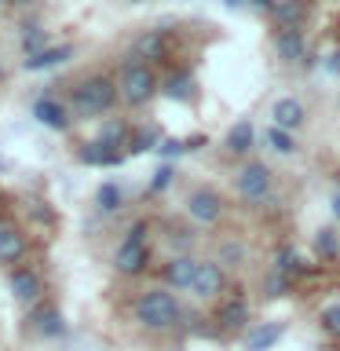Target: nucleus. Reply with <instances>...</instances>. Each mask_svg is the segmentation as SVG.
<instances>
[{
  "label": "nucleus",
  "instance_id": "nucleus-1",
  "mask_svg": "<svg viewBox=\"0 0 340 351\" xmlns=\"http://www.w3.org/2000/svg\"><path fill=\"white\" fill-rule=\"evenodd\" d=\"M183 318V307L180 300L169 293V289H147L139 293L136 300V322L143 329H150V333H169V329L180 326Z\"/></svg>",
  "mask_w": 340,
  "mask_h": 351
},
{
  "label": "nucleus",
  "instance_id": "nucleus-2",
  "mask_svg": "<svg viewBox=\"0 0 340 351\" xmlns=\"http://www.w3.org/2000/svg\"><path fill=\"white\" fill-rule=\"evenodd\" d=\"M114 103H117V81H110V77H103V73L81 81V84H77V92H73V114L77 117L110 114Z\"/></svg>",
  "mask_w": 340,
  "mask_h": 351
},
{
  "label": "nucleus",
  "instance_id": "nucleus-3",
  "mask_svg": "<svg viewBox=\"0 0 340 351\" xmlns=\"http://www.w3.org/2000/svg\"><path fill=\"white\" fill-rule=\"evenodd\" d=\"M158 95V77L147 62H125L117 77V99H125L128 106H147L150 99Z\"/></svg>",
  "mask_w": 340,
  "mask_h": 351
},
{
  "label": "nucleus",
  "instance_id": "nucleus-4",
  "mask_svg": "<svg viewBox=\"0 0 340 351\" xmlns=\"http://www.w3.org/2000/svg\"><path fill=\"white\" fill-rule=\"evenodd\" d=\"M223 289H227V271L219 267L216 260H197L191 293L197 296V300H216V296L223 293Z\"/></svg>",
  "mask_w": 340,
  "mask_h": 351
},
{
  "label": "nucleus",
  "instance_id": "nucleus-5",
  "mask_svg": "<svg viewBox=\"0 0 340 351\" xmlns=\"http://www.w3.org/2000/svg\"><path fill=\"white\" fill-rule=\"evenodd\" d=\"M223 197H219L212 186H197V191L186 197V213H191L202 227H212V223H219L223 219Z\"/></svg>",
  "mask_w": 340,
  "mask_h": 351
},
{
  "label": "nucleus",
  "instance_id": "nucleus-6",
  "mask_svg": "<svg viewBox=\"0 0 340 351\" xmlns=\"http://www.w3.org/2000/svg\"><path fill=\"white\" fill-rule=\"evenodd\" d=\"M234 186L241 197H249V202H263L271 191V169L263 161H249L245 169L234 176Z\"/></svg>",
  "mask_w": 340,
  "mask_h": 351
},
{
  "label": "nucleus",
  "instance_id": "nucleus-7",
  "mask_svg": "<svg viewBox=\"0 0 340 351\" xmlns=\"http://www.w3.org/2000/svg\"><path fill=\"white\" fill-rule=\"evenodd\" d=\"M8 289L22 307H33V304H40V296H44V282L33 267H15L8 278Z\"/></svg>",
  "mask_w": 340,
  "mask_h": 351
},
{
  "label": "nucleus",
  "instance_id": "nucleus-8",
  "mask_svg": "<svg viewBox=\"0 0 340 351\" xmlns=\"http://www.w3.org/2000/svg\"><path fill=\"white\" fill-rule=\"evenodd\" d=\"M147 263H150V245L147 241H128V238H121V245L114 252V267L121 274H128V278H136V274L147 271Z\"/></svg>",
  "mask_w": 340,
  "mask_h": 351
},
{
  "label": "nucleus",
  "instance_id": "nucleus-9",
  "mask_svg": "<svg viewBox=\"0 0 340 351\" xmlns=\"http://www.w3.org/2000/svg\"><path fill=\"white\" fill-rule=\"evenodd\" d=\"M194 271H197V260L191 256V252H175V256H172L169 263H165L161 278H165V285H169V289L183 293V289H191Z\"/></svg>",
  "mask_w": 340,
  "mask_h": 351
},
{
  "label": "nucleus",
  "instance_id": "nucleus-10",
  "mask_svg": "<svg viewBox=\"0 0 340 351\" xmlns=\"http://www.w3.org/2000/svg\"><path fill=\"white\" fill-rule=\"evenodd\" d=\"M29 329L37 337H59L66 333V322H62V311L59 307H51V304H33L29 307Z\"/></svg>",
  "mask_w": 340,
  "mask_h": 351
},
{
  "label": "nucleus",
  "instance_id": "nucleus-11",
  "mask_svg": "<svg viewBox=\"0 0 340 351\" xmlns=\"http://www.w3.org/2000/svg\"><path fill=\"white\" fill-rule=\"evenodd\" d=\"M33 117H37L44 128H55V132L70 128V110H66V103H59V99H51V95H40L37 103H33Z\"/></svg>",
  "mask_w": 340,
  "mask_h": 351
},
{
  "label": "nucleus",
  "instance_id": "nucleus-12",
  "mask_svg": "<svg viewBox=\"0 0 340 351\" xmlns=\"http://www.w3.org/2000/svg\"><path fill=\"white\" fill-rule=\"evenodd\" d=\"M271 15L278 22V29H304V22L311 19V8H307V0H278Z\"/></svg>",
  "mask_w": 340,
  "mask_h": 351
},
{
  "label": "nucleus",
  "instance_id": "nucleus-13",
  "mask_svg": "<svg viewBox=\"0 0 340 351\" xmlns=\"http://www.w3.org/2000/svg\"><path fill=\"white\" fill-rule=\"evenodd\" d=\"M274 51L285 62H304L307 59V37L304 29H278L274 33Z\"/></svg>",
  "mask_w": 340,
  "mask_h": 351
},
{
  "label": "nucleus",
  "instance_id": "nucleus-14",
  "mask_svg": "<svg viewBox=\"0 0 340 351\" xmlns=\"http://www.w3.org/2000/svg\"><path fill=\"white\" fill-rule=\"evenodd\" d=\"M271 117H274V128H285V132H296L304 125V117H307V110L300 99H293V95H285L278 99V103L271 106Z\"/></svg>",
  "mask_w": 340,
  "mask_h": 351
},
{
  "label": "nucleus",
  "instance_id": "nucleus-15",
  "mask_svg": "<svg viewBox=\"0 0 340 351\" xmlns=\"http://www.w3.org/2000/svg\"><path fill=\"white\" fill-rule=\"evenodd\" d=\"M132 59H143V62H158L165 59V33L161 29H147V33H139L136 40H132Z\"/></svg>",
  "mask_w": 340,
  "mask_h": 351
},
{
  "label": "nucleus",
  "instance_id": "nucleus-16",
  "mask_svg": "<svg viewBox=\"0 0 340 351\" xmlns=\"http://www.w3.org/2000/svg\"><path fill=\"white\" fill-rule=\"evenodd\" d=\"M26 256V234L11 223H0V263H19Z\"/></svg>",
  "mask_w": 340,
  "mask_h": 351
},
{
  "label": "nucleus",
  "instance_id": "nucleus-17",
  "mask_svg": "<svg viewBox=\"0 0 340 351\" xmlns=\"http://www.w3.org/2000/svg\"><path fill=\"white\" fill-rule=\"evenodd\" d=\"M285 329L278 322H260V326H252L249 333H245V351H271L274 344L282 340Z\"/></svg>",
  "mask_w": 340,
  "mask_h": 351
},
{
  "label": "nucleus",
  "instance_id": "nucleus-18",
  "mask_svg": "<svg viewBox=\"0 0 340 351\" xmlns=\"http://www.w3.org/2000/svg\"><path fill=\"white\" fill-rule=\"evenodd\" d=\"M216 322H219V329H241L249 322V304L241 300V296H234V300H227L223 307H219V315H216Z\"/></svg>",
  "mask_w": 340,
  "mask_h": 351
},
{
  "label": "nucleus",
  "instance_id": "nucleus-19",
  "mask_svg": "<svg viewBox=\"0 0 340 351\" xmlns=\"http://www.w3.org/2000/svg\"><path fill=\"white\" fill-rule=\"evenodd\" d=\"M70 55H73L70 44H62V48H44V51H37V55H29V59H22V66H26L29 73H37V70H48V66L66 62Z\"/></svg>",
  "mask_w": 340,
  "mask_h": 351
},
{
  "label": "nucleus",
  "instance_id": "nucleus-20",
  "mask_svg": "<svg viewBox=\"0 0 340 351\" xmlns=\"http://www.w3.org/2000/svg\"><path fill=\"white\" fill-rule=\"evenodd\" d=\"M252 143H256V128H252V121H238V125L227 132V150L230 154H249Z\"/></svg>",
  "mask_w": 340,
  "mask_h": 351
},
{
  "label": "nucleus",
  "instance_id": "nucleus-21",
  "mask_svg": "<svg viewBox=\"0 0 340 351\" xmlns=\"http://www.w3.org/2000/svg\"><path fill=\"white\" fill-rule=\"evenodd\" d=\"M121 158L125 154L114 150V147H106V143H84V150H81V161L84 165H121Z\"/></svg>",
  "mask_w": 340,
  "mask_h": 351
},
{
  "label": "nucleus",
  "instance_id": "nucleus-22",
  "mask_svg": "<svg viewBox=\"0 0 340 351\" xmlns=\"http://www.w3.org/2000/svg\"><path fill=\"white\" fill-rule=\"evenodd\" d=\"M245 256H249V249H245V241H238V238L219 241V249H216V263H219V267H241Z\"/></svg>",
  "mask_w": 340,
  "mask_h": 351
},
{
  "label": "nucleus",
  "instance_id": "nucleus-23",
  "mask_svg": "<svg viewBox=\"0 0 340 351\" xmlns=\"http://www.w3.org/2000/svg\"><path fill=\"white\" fill-rule=\"evenodd\" d=\"M263 139L271 143V150H278V154H293L296 150V139H293V132H285V128H267L263 132Z\"/></svg>",
  "mask_w": 340,
  "mask_h": 351
},
{
  "label": "nucleus",
  "instance_id": "nucleus-24",
  "mask_svg": "<svg viewBox=\"0 0 340 351\" xmlns=\"http://www.w3.org/2000/svg\"><path fill=\"white\" fill-rule=\"evenodd\" d=\"M95 205L103 208V213H117L121 208V191H117V183H103L95 191Z\"/></svg>",
  "mask_w": 340,
  "mask_h": 351
},
{
  "label": "nucleus",
  "instance_id": "nucleus-25",
  "mask_svg": "<svg viewBox=\"0 0 340 351\" xmlns=\"http://www.w3.org/2000/svg\"><path fill=\"white\" fill-rule=\"evenodd\" d=\"M165 84H169V88H165V95H172V99H191V95H194V81H191L186 73H180V77L172 73Z\"/></svg>",
  "mask_w": 340,
  "mask_h": 351
},
{
  "label": "nucleus",
  "instance_id": "nucleus-26",
  "mask_svg": "<svg viewBox=\"0 0 340 351\" xmlns=\"http://www.w3.org/2000/svg\"><path fill=\"white\" fill-rule=\"evenodd\" d=\"M99 143H106V147H128V125H121V121H117V125H106L103 128V136H99Z\"/></svg>",
  "mask_w": 340,
  "mask_h": 351
},
{
  "label": "nucleus",
  "instance_id": "nucleus-27",
  "mask_svg": "<svg viewBox=\"0 0 340 351\" xmlns=\"http://www.w3.org/2000/svg\"><path fill=\"white\" fill-rule=\"evenodd\" d=\"M315 249L322 252L326 260H337V256H340V241H337V234H333V230H318V238H315Z\"/></svg>",
  "mask_w": 340,
  "mask_h": 351
},
{
  "label": "nucleus",
  "instance_id": "nucleus-28",
  "mask_svg": "<svg viewBox=\"0 0 340 351\" xmlns=\"http://www.w3.org/2000/svg\"><path fill=\"white\" fill-rule=\"evenodd\" d=\"M19 48H22V55H37V51H44L48 48V40H44V29H33V33H22V40H19Z\"/></svg>",
  "mask_w": 340,
  "mask_h": 351
},
{
  "label": "nucleus",
  "instance_id": "nucleus-29",
  "mask_svg": "<svg viewBox=\"0 0 340 351\" xmlns=\"http://www.w3.org/2000/svg\"><path fill=\"white\" fill-rule=\"evenodd\" d=\"M318 322H322V329H326L329 337H340V304H329V307H322Z\"/></svg>",
  "mask_w": 340,
  "mask_h": 351
},
{
  "label": "nucleus",
  "instance_id": "nucleus-30",
  "mask_svg": "<svg viewBox=\"0 0 340 351\" xmlns=\"http://www.w3.org/2000/svg\"><path fill=\"white\" fill-rule=\"evenodd\" d=\"M274 271H282L285 278H293V274L300 271V256H296L293 249H282V252H278V263H274Z\"/></svg>",
  "mask_w": 340,
  "mask_h": 351
},
{
  "label": "nucleus",
  "instance_id": "nucleus-31",
  "mask_svg": "<svg viewBox=\"0 0 340 351\" xmlns=\"http://www.w3.org/2000/svg\"><path fill=\"white\" fill-rule=\"evenodd\" d=\"M289 282H293V278H285L282 271H271V274H267V285H263V289H267V296H282L285 289H289Z\"/></svg>",
  "mask_w": 340,
  "mask_h": 351
},
{
  "label": "nucleus",
  "instance_id": "nucleus-32",
  "mask_svg": "<svg viewBox=\"0 0 340 351\" xmlns=\"http://www.w3.org/2000/svg\"><path fill=\"white\" fill-rule=\"evenodd\" d=\"M128 147L132 150H158V132H139V136H132Z\"/></svg>",
  "mask_w": 340,
  "mask_h": 351
},
{
  "label": "nucleus",
  "instance_id": "nucleus-33",
  "mask_svg": "<svg viewBox=\"0 0 340 351\" xmlns=\"http://www.w3.org/2000/svg\"><path fill=\"white\" fill-rule=\"evenodd\" d=\"M169 183H172V169H169V165H161V169L154 172V191H165Z\"/></svg>",
  "mask_w": 340,
  "mask_h": 351
},
{
  "label": "nucleus",
  "instance_id": "nucleus-34",
  "mask_svg": "<svg viewBox=\"0 0 340 351\" xmlns=\"http://www.w3.org/2000/svg\"><path fill=\"white\" fill-rule=\"evenodd\" d=\"M125 238H128V241H147V223H132Z\"/></svg>",
  "mask_w": 340,
  "mask_h": 351
},
{
  "label": "nucleus",
  "instance_id": "nucleus-35",
  "mask_svg": "<svg viewBox=\"0 0 340 351\" xmlns=\"http://www.w3.org/2000/svg\"><path fill=\"white\" fill-rule=\"evenodd\" d=\"M183 150H186V147H183L180 139H165V143H161V154H183Z\"/></svg>",
  "mask_w": 340,
  "mask_h": 351
},
{
  "label": "nucleus",
  "instance_id": "nucleus-36",
  "mask_svg": "<svg viewBox=\"0 0 340 351\" xmlns=\"http://www.w3.org/2000/svg\"><path fill=\"white\" fill-rule=\"evenodd\" d=\"M249 4L256 8V11H271L274 4H278V0H249Z\"/></svg>",
  "mask_w": 340,
  "mask_h": 351
},
{
  "label": "nucleus",
  "instance_id": "nucleus-37",
  "mask_svg": "<svg viewBox=\"0 0 340 351\" xmlns=\"http://www.w3.org/2000/svg\"><path fill=\"white\" fill-rule=\"evenodd\" d=\"M8 4H15V8H29V4H37V0H8Z\"/></svg>",
  "mask_w": 340,
  "mask_h": 351
},
{
  "label": "nucleus",
  "instance_id": "nucleus-38",
  "mask_svg": "<svg viewBox=\"0 0 340 351\" xmlns=\"http://www.w3.org/2000/svg\"><path fill=\"white\" fill-rule=\"evenodd\" d=\"M333 216H337V219H340V194H337V197H333Z\"/></svg>",
  "mask_w": 340,
  "mask_h": 351
},
{
  "label": "nucleus",
  "instance_id": "nucleus-39",
  "mask_svg": "<svg viewBox=\"0 0 340 351\" xmlns=\"http://www.w3.org/2000/svg\"><path fill=\"white\" fill-rule=\"evenodd\" d=\"M223 4H227V8H241L245 0H223Z\"/></svg>",
  "mask_w": 340,
  "mask_h": 351
},
{
  "label": "nucleus",
  "instance_id": "nucleus-40",
  "mask_svg": "<svg viewBox=\"0 0 340 351\" xmlns=\"http://www.w3.org/2000/svg\"><path fill=\"white\" fill-rule=\"evenodd\" d=\"M0 172H4V161H0Z\"/></svg>",
  "mask_w": 340,
  "mask_h": 351
},
{
  "label": "nucleus",
  "instance_id": "nucleus-41",
  "mask_svg": "<svg viewBox=\"0 0 340 351\" xmlns=\"http://www.w3.org/2000/svg\"><path fill=\"white\" fill-rule=\"evenodd\" d=\"M0 77H4V66H0Z\"/></svg>",
  "mask_w": 340,
  "mask_h": 351
},
{
  "label": "nucleus",
  "instance_id": "nucleus-42",
  "mask_svg": "<svg viewBox=\"0 0 340 351\" xmlns=\"http://www.w3.org/2000/svg\"><path fill=\"white\" fill-rule=\"evenodd\" d=\"M0 4H8V0H0Z\"/></svg>",
  "mask_w": 340,
  "mask_h": 351
}]
</instances>
